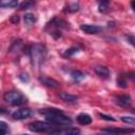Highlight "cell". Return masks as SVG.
<instances>
[{"label":"cell","mask_w":135,"mask_h":135,"mask_svg":"<svg viewBox=\"0 0 135 135\" xmlns=\"http://www.w3.org/2000/svg\"><path fill=\"white\" fill-rule=\"evenodd\" d=\"M120 119H121L122 122H124V123H129V124H133L134 121H135V119H134L133 116H122Z\"/></svg>","instance_id":"obj_22"},{"label":"cell","mask_w":135,"mask_h":135,"mask_svg":"<svg viewBox=\"0 0 135 135\" xmlns=\"http://www.w3.org/2000/svg\"><path fill=\"white\" fill-rule=\"evenodd\" d=\"M114 102L122 108H128L132 103V98L128 94H118L114 96Z\"/></svg>","instance_id":"obj_6"},{"label":"cell","mask_w":135,"mask_h":135,"mask_svg":"<svg viewBox=\"0 0 135 135\" xmlns=\"http://www.w3.org/2000/svg\"><path fill=\"white\" fill-rule=\"evenodd\" d=\"M47 122L56 126V127H59V126H70L72 123V119L66 116L63 112L60 113V114H57L55 116H52V117H46L45 118Z\"/></svg>","instance_id":"obj_5"},{"label":"cell","mask_w":135,"mask_h":135,"mask_svg":"<svg viewBox=\"0 0 135 135\" xmlns=\"http://www.w3.org/2000/svg\"><path fill=\"white\" fill-rule=\"evenodd\" d=\"M23 19H24V23H25L26 25H32V24H34V23L37 21L36 16H35L34 14H32V13H26V14L24 15Z\"/></svg>","instance_id":"obj_17"},{"label":"cell","mask_w":135,"mask_h":135,"mask_svg":"<svg viewBox=\"0 0 135 135\" xmlns=\"http://www.w3.org/2000/svg\"><path fill=\"white\" fill-rule=\"evenodd\" d=\"M58 96L62 101H64L66 103H76L77 100H78L77 96H75L73 94H70V93H65V92H60L58 94Z\"/></svg>","instance_id":"obj_12"},{"label":"cell","mask_w":135,"mask_h":135,"mask_svg":"<svg viewBox=\"0 0 135 135\" xmlns=\"http://www.w3.org/2000/svg\"><path fill=\"white\" fill-rule=\"evenodd\" d=\"M77 121L80 123V124H82V126H86V124H90L91 122H92V117L89 115V114H86V113H80L78 116H77Z\"/></svg>","instance_id":"obj_14"},{"label":"cell","mask_w":135,"mask_h":135,"mask_svg":"<svg viewBox=\"0 0 135 135\" xmlns=\"http://www.w3.org/2000/svg\"><path fill=\"white\" fill-rule=\"evenodd\" d=\"M71 76L76 82H79V81H81V80H83L85 78V74L82 73L81 71H72L71 72Z\"/></svg>","instance_id":"obj_18"},{"label":"cell","mask_w":135,"mask_h":135,"mask_svg":"<svg viewBox=\"0 0 135 135\" xmlns=\"http://www.w3.org/2000/svg\"><path fill=\"white\" fill-rule=\"evenodd\" d=\"M32 114H33V111L31 109L21 108V109H18L12 113V118H14L16 120H21V119H25V118L30 117Z\"/></svg>","instance_id":"obj_7"},{"label":"cell","mask_w":135,"mask_h":135,"mask_svg":"<svg viewBox=\"0 0 135 135\" xmlns=\"http://www.w3.org/2000/svg\"><path fill=\"white\" fill-rule=\"evenodd\" d=\"M80 30L88 35H95V34H98L99 32H101L102 28L95 24H81Z\"/></svg>","instance_id":"obj_9"},{"label":"cell","mask_w":135,"mask_h":135,"mask_svg":"<svg viewBox=\"0 0 135 135\" xmlns=\"http://www.w3.org/2000/svg\"><path fill=\"white\" fill-rule=\"evenodd\" d=\"M66 25H69V24L65 21L55 17L51 20L50 23L46 24V28H51L50 30V35H52L54 38H59L61 36V31L60 30L62 27H68Z\"/></svg>","instance_id":"obj_4"},{"label":"cell","mask_w":135,"mask_h":135,"mask_svg":"<svg viewBox=\"0 0 135 135\" xmlns=\"http://www.w3.org/2000/svg\"><path fill=\"white\" fill-rule=\"evenodd\" d=\"M109 9V3L107 1H102L99 3V6H98V11L101 12V13H104Z\"/></svg>","instance_id":"obj_21"},{"label":"cell","mask_w":135,"mask_h":135,"mask_svg":"<svg viewBox=\"0 0 135 135\" xmlns=\"http://www.w3.org/2000/svg\"><path fill=\"white\" fill-rule=\"evenodd\" d=\"M94 71H95V73H96L99 77H101V78H108V77L110 76V71H109V69L105 68V66H102V65L96 66V68L94 69Z\"/></svg>","instance_id":"obj_15"},{"label":"cell","mask_w":135,"mask_h":135,"mask_svg":"<svg viewBox=\"0 0 135 135\" xmlns=\"http://www.w3.org/2000/svg\"><path fill=\"white\" fill-rule=\"evenodd\" d=\"M0 135H6V132L5 131H0Z\"/></svg>","instance_id":"obj_30"},{"label":"cell","mask_w":135,"mask_h":135,"mask_svg":"<svg viewBox=\"0 0 135 135\" xmlns=\"http://www.w3.org/2000/svg\"><path fill=\"white\" fill-rule=\"evenodd\" d=\"M21 135H27V134H21Z\"/></svg>","instance_id":"obj_32"},{"label":"cell","mask_w":135,"mask_h":135,"mask_svg":"<svg viewBox=\"0 0 135 135\" xmlns=\"http://www.w3.org/2000/svg\"><path fill=\"white\" fill-rule=\"evenodd\" d=\"M3 113H5V110L2 109V108H0V114H3Z\"/></svg>","instance_id":"obj_29"},{"label":"cell","mask_w":135,"mask_h":135,"mask_svg":"<svg viewBox=\"0 0 135 135\" xmlns=\"http://www.w3.org/2000/svg\"><path fill=\"white\" fill-rule=\"evenodd\" d=\"M18 78H19L21 81H23V82H28V80H30V78H28L27 74H24V73H21V74H19Z\"/></svg>","instance_id":"obj_26"},{"label":"cell","mask_w":135,"mask_h":135,"mask_svg":"<svg viewBox=\"0 0 135 135\" xmlns=\"http://www.w3.org/2000/svg\"><path fill=\"white\" fill-rule=\"evenodd\" d=\"M98 135H110V134H98Z\"/></svg>","instance_id":"obj_31"},{"label":"cell","mask_w":135,"mask_h":135,"mask_svg":"<svg viewBox=\"0 0 135 135\" xmlns=\"http://www.w3.org/2000/svg\"><path fill=\"white\" fill-rule=\"evenodd\" d=\"M39 81H40L42 84H44V85H46V86H50V88H56V86H58V84H59L56 80H54V79H52V78H50V77H46V76H41V77H39Z\"/></svg>","instance_id":"obj_13"},{"label":"cell","mask_w":135,"mask_h":135,"mask_svg":"<svg viewBox=\"0 0 135 135\" xmlns=\"http://www.w3.org/2000/svg\"><path fill=\"white\" fill-rule=\"evenodd\" d=\"M39 113L46 118V117H52L57 114H60V113H62V111L57 108H44V109H40Z\"/></svg>","instance_id":"obj_11"},{"label":"cell","mask_w":135,"mask_h":135,"mask_svg":"<svg viewBox=\"0 0 135 135\" xmlns=\"http://www.w3.org/2000/svg\"><path fill=\"white\" fill-rule=\"evenodd\" d=\"M33 5H34V2H32V1H24V2H22L19 5V9H27V8H31Z\"/></svg>","instance_id":"obj_20"},{"label":"cell","mask_w":135,"mask_h":135,"mask_svg":"<svg viewBox=\"0 0 135 135\" xmlns=\"http://www.w3.org/2000/svg\"><path fill=\"white\" fill-rule=\"evenodd\" d=\"M12 21H13L14 23H18V22H19V17H18V16H13V17H12Z\"/></svg>","instance_id":"obj_28"},{"label":"cell","mask_w":135,"mask_h":135,"mask_svg":"<svg viewBox=\"0 0 135 135\" xmlns=\"http://www.w3.org/2000/svg\"><path fill=\"white\" fill-rule=\"evenodd\" d=\"M28 55H30L32 65L34 68H40V65L43 63V61L47 55V50L44 44L35 43L30 46Z\"/></svg>","instance_id":"obj_1"},{"label":"cell","mask_w":135,"mask_h":135,"mask_svg":"<svg viewBox=\"0 0 135 135\" xmlns=\"http://www.w3.org/2000/svg\"><path fill=\"white\" fill-rule=\"evenodd\" d=\"M103 131L109 132L110 134H132L134 132L133 128H104Z\"/></svg>","instance_id":"obj_10"},{"label":"cell","mask_w":135,"mask_h":135,"mask_svg":"<svg viewBox=\"0 0 135 135\" xmlns=\"http://www.w3.org/2000/svg\"><path fill=\"white\" fill-rule=\"evenodd\" d=\"M79 9V5L77 3H72V4H69L68 5V8L66 11L68 12H71V13H74V12H77Z\"/></svg>","instance_id":"obj_23"},{"label":"cell","mask_w":135,"mask_h":135,"mask_svg":"<svg viewBox=\"0 0 135 135\" xmlns=\"http://www.w3.org/2000/svg\"><path fill=\"white\" fill-rule=\"evenodd\" d=\"M18 5V2L16 0H0V7L1 8H11Z\"/></svg>","instance_id":"obj_16"},{"label":"cell","mask_w":135,"mask_h":135,"mask_svg":"<svg viewBox=\"0 0 135 135\" xmlns=\"http://www.w3.org/2000/svg\"><path fill=\"white\" fill-rule=\"evenodd\" d=\"M80 130L77 128H64L57 129L51 133V135H79Z\"/></svg>","instance_id":"obj_8"},{"label":"cell","mask_w":135,"mask_h":135,"mask_svg":"<svg viewBox=\"0 0 135 135\" xmlns=\"http://www.w3.org/2000/svg\"><path fill=\"white\" fill-rule=\"evenodd\" d=\"M99 117L102 118V119H104V120H107V121H115L116 120L114 117L109 116V115H105V114H102V113H99Z\"/></svg>","instance_id":"obj_25"},{"label":"cell","mask_w":135,"mask_h":135,"mask_svg":"<svg viewBox=\"0 0 135 135\" xmlns=\"http://www.w3.org/2000/svg\"><path fill=\"white\" fill-rule=\"evenodd\" d=\"M77 52H78V49H77V47H75V46H73V47H71V49L66 50V52L64 53V55H65V56H68V57H70V56H72V55L76 54Z\"/></svg>","instance_id":"obj_24"},{"label":"cell","mask_w":135,"mask_h":135,"mask_svg":"<svg viewBox=\"0 0 135 135\" xmlns=\"http://www.w3.org/2000/svg\"><path fill=\"white\" fill-rule=\"evenodd\" d=\"M3 99H4V101H6L7 103H9L12 105H21L27 101V98L21 92L16 91V90L6 92L3 96Z\"/></svg>","instance_id":"obj_2"},{"label":"cell","mask_w":135,"mask_h":135,"mask_svg":"<svg viewBox=\"0 0 135 135\" xmlns=\"http://www.w3.org/2000/svg\"><path fill=\"white\" fill-rule=\"evenodd\" d=\"M117 85H119L120 88H127V79H126V76L121 75L117 78Z\"/></svg>","instance_id":"obj_19"},{"label":"cell","mask_w":135,"mask_h":135,"mask_svg":"<svg viewBox=\"0 0 135 135\" xmlns=\"http://www.w3.org/2000/svg\"><path fill=\"white\" fill-rule=\"evenodd\" d=\"M7 129H8V127H7V124H6V122H4V121H1L0 120V131H7Z\"/></svg>","instance_id":"obj_27"},{"label":"cell","mask_w":135,"mask_h":135,"mask_svg":"<svg viewBox=\"0 0 135 135\" xmlns=\"http://www.w3.org/2000/svg\"><path fill=\"white\" fill-rule=\"evenodd\" d=\"M58 127L47 122V121H33L28 124V130L35 133H46L57 130Z\"/></svg>","instance_id":"obj_3"}]
</instances>
